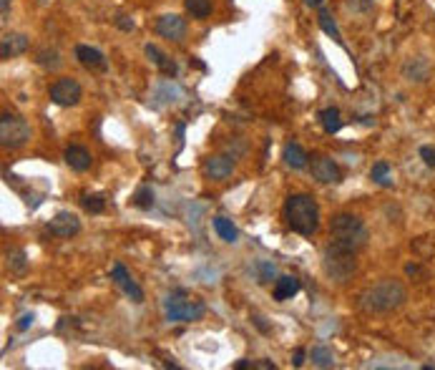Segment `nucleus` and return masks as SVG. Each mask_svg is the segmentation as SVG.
<instances>
[{"label":"nucleus","instance_id":"nucleus-1","mask_svg":"<svg viewBox=\"0 0 435 370\" xmlns=\"http://www.w3.org/2000/svg\"><path fill=\"white\" fill-rule=\"evenodd\" d=\"M407 300V290L398 280H380V282L370 285L360 295L357 305L370 315H385L393 313L398 307H403Z\"/></svg>","mask_w":435,"mask_h":370},{"label":"nucleus","instance_id":"nucleus-2","mask_svg":"<svg viewBox=\"0 0 435 370\" xmlns=\"http://www.w3.org/2000/svg\"><path fill=\"white\" fill-rule=\"evenodd\" d=\"M287 227L302 237H309L320 229V207L312 194H290L285 202Z\"/></svg>","mask_w":435,"mask_h":370},{"label":"nucleus","instance_id":"nucleus-3","mask_svg":"<svg viewBox=\"0 0 435 370\" xmlns=\"http://www.w3.org/2000/svg\"><path fill=\"white\" fill-rule=\"evenodd\" d=\"M330 237L338 247L350 249V252H360L367 247V239H370V232H367L365 222L355 214H335L333 222H330Z\"/></svg>","mask_w":435,"mask_h":370},{"label":"nucleus","instance_id":"nucleus-4","mask_svg":"<svg viewBox=\"0 0 435 370\" xmlns=\"http://www.w3.org/2000/svg\"><path fill=\"white\" fill-rule=\"evenodd\" d=\"M322 270L333 282L345 285L357 272V252H350V249H342L335 242H330L322 252Z\"/></svg>","mask_w":435,"mask_h":370},{"label":"nucleus","instance_id":"nucleus-5","mask_svg":"<svg viewBox=\"0 0 435 370\" xmlns=\"http://www.w3.org/2000/svg\"><path fill=\"white\" fill-rule=\"evenodd\" d=\"M164 313L169 323H196L206 315V305L204 300L189 295L186 290H174L164 300Z\"/></svg>","mask_w":435,"mask_h":370},{"label":"nucleus","instance_id":"nucleus-6","mask_svg":"<svg viewBox=\"0 0 435 370\" xmlns=\"http://www.w3.org/2000/svg\"><path fill=\"white\" fill-rule=\"evenodd\" d=\"M28 139L30 126L23 116L11 114V111L0 116V146L3 149H20V146L28 144Z\"/></svg>","mask_w":435,"mask_h":370},{"label":"nucleus","instance_id":"nucleus-7","mask_svg":"<svg viewBox=\"0 0 435 370\" xmlns=\"http://www.w3.org/2000/svg\"><path fill=\"white\" fill-rule=\"evenodd\" d=\"M81 96H83V88L78 81L73 78H58L51 86V101L61 109H71V106H78Z\"/></svg>","mask_w":435,"mask_h":370},{"label":"nucleus","instance_id":"nucleus-8","mask_svg":"<svg viewBox=\"0 0 435 370\" xmlns=\"http://www.w3.org/2000/svg\"><path fill=\"white\" fill-rule=\"evenodd\" d=\"M156 33L161 38H167V41H174V43H181L184 35H186V20L177 13H167V16H161L156 20Z\"/></svg>","mask_w":435,"mask_h":370},{"label":"nucleus","instance_id":"nucleus-9","mask_svg":"<svg viewBox=\"0 0 435 370\" xmlns=\"http://www.w3.org/2000/svg\"><path fill=\"white\" fill-rule=\"evenodd\" d=\"M111 280L124 290V295H126L131 302H136V305L138 302H143V290L138 287V282L131 278V272L121 265V262H116V265L111 267Z\"/></svg>","mask_w":435,"mask_h":370},{"label":"nucleus","instance_id":"nucleus-10","mask_svg":"<svg viewBox=\"0 0 435 370\" xmlns=\"http://www.w3.org/2000/svg\"><path fill=\"white\" fill-rule=\"evenodd\" d=\"M48 232L61 239H71L81 232V220L73 212H58V214H53V220L48 222Z\"/></svg>","mask_w":435,"mask_h":370},{"label":"nucleus","instance_id":"nucleus-11","mask_svg":"<svg viewBox=\"0 0 435 370\" xmlns=\"http://www.w3.org/2000/svg\"><path fill=\"white\" fill-rule=\"evenodd\" d=\"M234 157H224V154H217V157H209L201 167L204 177H209L212 181H224L230 179L232 174H234Z\"/></svg>","mask_w":435,"mask_h":370},{"label":"nucleus","instance_id":"nucleus-12","mask_svg":"<svg viewBox=\"0 0 435 370\" xmlns=\"http://www.w3.org/2000/svg\"><path fill=\"white\" fill-rule=\"evenodd\" d=\"M309 169L320 184H340L342 181V172H340L338 162H333L330 157H315Z\"/></svg>","mask_w":435,"mask_h":370},{"label":"nucleus","instance_id":"nucleus-13","mask_svg":"<svg viewBox=\"0 0 435 370\" xmlns=\"http://www.w3.org/2000/svg\"><path fill=\"white\" fill-rule=\"evenodd\" d=\"M76 58H78V64L83 66V68H88V71H106V68H109V61H106V56H103L98 48L86 46V43L76 46Z\"/></svg>","mask_w":435,"mask_h":370},{"label":"nucleus","instance_id":"nucleus-14","mask_svg":"<svg viewBox=\"0 0 435 370\" xmlns=\"http://www.w3.org/2000/svg\"><path fill=\"white\" fill-rule=\"evenodd\" d=\"M30 48V41L28 35L23 33H6L3 35V41H0V58H16V56H23L25 51Z\"/></svg>","mask_w":435,"mask_h":370},{"label":"nucleus","instance_id":"nucleus-15","mask_svg":"<svg viewBox=\"0 0 435 370\" xmlns=\"http://www.w3.org/2000/svg\"><path fill=\"white\" fill-rule=\"evenodd\" d=\"M403 78L412 83H425L430 78V64L428 58L423 56H415V58H407L405 64H403Z\"/></svg>","mask_w":435,"mask_h":370},{"label":"nucleus","instance_id":"nucleus-16","mask_svg":"<svg viewBox=\"0 0 435 370\" xmlns=\"http://www.w3.org/2000/svg\"><path fill=\"white\" fill-rule=\"evenodd\" d=\"M299 290H302V285H299L297 278H292V275H282V278L275 280V287H272V297H275L277 302H287V300H292V297L297 295Z\"/></svg>","mask_w":435,"mask_h":370},{"label":"nucleus","instance_id":"nucleus-17","mask_svg":"<svg viewBox=\"0 0 435 370\" xmlns=\"http://www.w3.org/2000/svg\"><path fill=\"white\" fill-rule=\"evenodd\" d=\"M143 51H146V56L151 58V64H154L156 68H159L164 76H169V78H174V76L179 73V66H177V61H174V58H169L164 51H159V46H154V43H149V46L143 48Z\"/></svg>","mask_w":435,"mask_h":370},{"label":"nucleus","instance_id":"nucleus-18","mask_svg":"<svg viewBox=\"0 0 435 370\" xmlns=\"http://www.w3.org/2000/svg\"><path fill=\"white\" fill-rule=\"evenodd\" d=\"M64 159H66V164L73 169V172H88V169H91V164H93L88 149H86V146H78V144L68 146V149L64 151Z\"/></svg>","mask_w":435,"mask_h":370},{"label":"nucleus","instance_id":"nucleus-19","mask_svg":"<svg viewBox=\"0 0 435 370\" xmlns=\"http://www.w3.org/2000/svg\"><path fill=\"white\" fill-rule=\"evenodd\" d=\"M282 159H285L287 167L294 169V172H297V169L307 167V151H304L299 144H294V141L285 146V151H282Z\"/></svg>","mask_w":435,"mask_h":370},{"label":"nucleus","instance_id":"nucleus-20","mask_svg":"<svg viewBox=\"0 0 435 370\" xmlns=\"http://www.w3.org/2000/svg\"><path fill=\"white\" fill-rule=\"evenodd\" d=\"M184 8H186V13H189L194 20H204V18L212 16L214 3L212 0H184Z\"/></svg>","mask_w":435,"mask_h":370},{"label":"nucleus","instance_id":"nucleus-21","mask_svg":"<svg viewBox=\"0 0 435 370\" xmlns=\"http://www.w3.org/2000/svg\"><path fill=\"white\" fill-rule=\"evenodd\" d=\"M320 121L327 133H338L342 129V116H340V109H335V106L320 111Z\"/></svg>","mask_w":435,"mask_h":370},{"label":"nucleus","instance_id":"nucleus-22","mask_svg":"<svg viewBox=\"0 0 435 370\" xmlns=\"http://www.w3.org/2000/svg\"><path fill=\"white\" fill-rule=\"evenodd\" d=\"M214 232H217L219 237L224 239V242H230V244H234L237 242V237H239V232H237V227L232 225L227 217H214Z\"/></svg>","mask_w":435,"mask_h":370},{"label":"nucleus","instance_id":"nucleus-23","mask_svg":"<svg viewBox=\"0 0 435 370\" xmlns=\"http://www.w3.org/2000/svg\"><path fill=\"white\" fill-rule=\"evenodd\" d=\"M370 179L378 186H393V172L388 162H375L370 169Z\"/></svg>","mask_w":435,"mask_h":370},{"label":"nucleus","instance_id":"nucleus-24","mask_svg":"<svg viewBox=\"0 0 435 370\" xmlns=\"http://www.w3.org/2000/svg\"><path fill=\"white\" fill-rule=\"evenodd\" d=\"M309 360L317 365V368H333L335 365V355L327 345H315L312 353H309Z\"/></svg>","mask_w":435,"mask_h":370},{"label":"nucleus","instance_id":"nucleus-25","mask_svg":"<svg viewBox=\"0 0 435 370\" xmlns=\"http://www.w3.org/2000/svg\"><path fill=\"white\" fill-rule=\"evenodd\" d=\"M35 61L48 71H58L61 68V64H64V61H61V53H58L56 48H40Z\"/></svg>","mask_w":435,"mask_h":370},{"label":"nucleus","instance_id":"nucleus-26","mask_svg":"<svg viewBox=\"0 0 435 370\" xmlns=\"http://www.w3.org/2000/svg\"><path fill=\"white\" fill-rule=\"evenodd\" d=\"M317 23H320V28L325 30L330 38H335L338 43H342V35H340V28H338V23L333 20V16H330V11L320 8V18H317Z\"/></svg>","mask_w":435,"mask_h":370},{"label":"nucleus","instance_id":"nucleus-27","mask_svg":"<svg viewBox=\"0 0 435 370\" xmlns=\"http://www.w3.org/2000/svg\"><path fill=\"white\" fill-rule=\"evenodd\" d=\"M131 202H133V207H138V209L146 212V209L154 207V189H151V186H138Z\"/></svg>","mask_w":435,"mask_h":370},{"label":"nucleus","instance_id":"nucleus-28","mask_svg":"<svg viewBox=\"0 0 435 370\" xmlns=\"http://www.w3.org/2000/svg\"><path fill=\"white\" fill-rule=\"evenodd\" d=\"M81 204H83V209H86V212L101 214L103 209H106V197H103V194H83Z\"/></svg>","mask_w":435,"mask_h":370},{"label":"nucleus","instance_id":"nucleus-29","mask_svg":"<svg viewBox=\"0 0 435 370\" xmlns=\"http://www.w3.org/2000/svg\"><path fill=\"white\" fill-rule=\"evenodd\" d=\"M8 265H11L13 272H25V267H28V262H25V252L23 249H13L11 255H8Z\"/></svg>","mask_w":435,"mask_h":370},{"label":"nucleus","instance_id":"nucleus-30","mask_svg":"<svg viewBox=\"0 0 435 370\" xmlns=\"http://www.w3.org/2000/svg\"><path fill=\"white\" fill-rule=\"evenodd\" d=\"M257 275H259V282L267 285V282H272V280H275L277 267L272 265V262H257Z\"/></svg>","mask_w":435,"mask_h":370},{"label":"nucleus","instance_id":"nucleus-31","mask_svg":"<svg viewBox=\"0 0 435 370\" xmlns=\"http://www.w3.org/2000/svg\"><path fill=\"white\" fill-rule=\"evenodd\" d=\"M347 6L357 13H370L372 6H375V0H347Z\"/></svg>","mask_w":435,"mask_h":370},{"label":"nucleus","instance_id":"nucleus-32","mask_svg":"<svg viewBox=\"0 0 435 370\" xmlns=\"http://www.w3.org/2000/svg\"><path fill=\"white\" fill-rule=\"evenodd\" d=\"M420 159L425 162V167L435 169V146H420Z\"/></svg>","mask_w":435,"mask_h":370},{"label":"nucleus","instance_id":"nucleus-33","mask_svg":"<svg viewBox=\"0 0 435 370\" xmlns=\"http://www.w3.org/2000/svg\"><path fill=\"white\" fill-rule=\"evenodd\" d=\"M114 23L119 25L121 30H126V33H131V30L136 28V23H133V20H131L129 16H124V13H119V16L114 18Z\"/></svg>","mask_w":435,"mask_h":370},{"label":"nucleus","instance_id":"nucleus-34","mask_svg":"<svg viewBox=\"0 0 435 370\" xmlns=\"http://www.w3.org/2000/svg\"><path fill=\"white\" fill-rule=\"evenodd\" d=\"M33 320H35V315H33V313H25V315H20V320H18V325H16V328L20 330V333H23V330H28L30 325H33Z\"/></svg>","mask_w":435,"mask_h":370},{"label":"nucleus","instance_id":"nucleus-35","mask_svg":"<svg viewBox=\"0 0 435 370\" xmlns=\"http://www.w3.org/2000/svg\"><path fill=\"white\" fill-rule=\"evenodd\" d=\"M304 355H307V353H304L302 347H297V350H294V360H292V363H294V368H299V365L304 363Z\"/></svg>","mask_w":435,"mask_h":370},{"label":"nucleus","instance_id":"nucleus-36","mask_svg":"<svg viewBox=\"0 0 435 370\" xmlns=\"http://www.w3.org/2000/svg\"><path fill=\"white\" fill-rule=\"evenodd\" d=\"M8 8H11V0H0V20H8Z\"/></svg>","mask_w":435,"mask_h":370},{"label":"nucleus","instance_id":"nucleus-37","mask_svg":"<svg viewBox=\"0 0 435 370\" xmlns=\"http://www.w3.org/2000/svg\"><path fill=\"white\" fill-rule=\"evenodd\" d=\"M304 6H307V8H317V11H320V8L325 6V0H304Z\"/></svg>","mask_w":435,"mask_h":370},{"label":"nucleus","instance_id":"nucleus-38","mask_svg":"<svg viewBox=\"0 0 435 370\" xmlns=\"http://www.w3.org/2000/svg\"><path fill=\"white\" fill-rule=\"evenodd\" d=\"M237 370H246V368H252V360H239V363L234 365Z\"/></svg>","mask_w":435,"mask_h":370},{"label":"nucleus","instance_id":"nucleus-39","mask_svg":"<svg viewBox=\"0 0 435 370\" xmlns=\"http://www.w3.org/2000/svg\"><path fill=\"white\" fill-rule=\"evenodd\" d=\"M254 323H257V328L262 330V333H267V325L262 323V318H254Z\"/></svg>","mask_w":435,"mask_h":370}]
</instances>
